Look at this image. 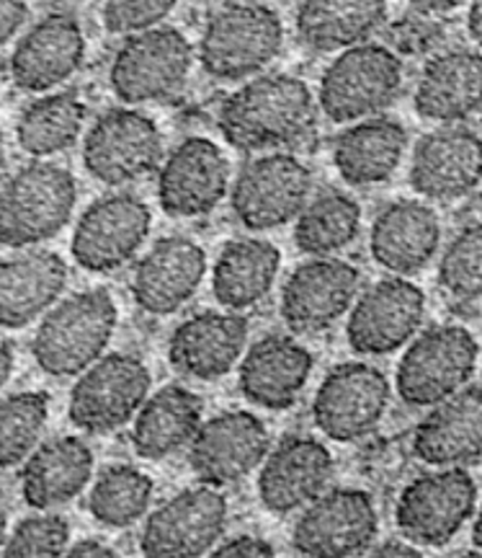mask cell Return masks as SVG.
<instances>
[{
	"label": "cell",
	"mask_w": 482,
	"mask_h": 558,
	"mask_svg": "<svg viewBox=\"0 0 482 558\" xmlns=\"http://www.w3.org/2000/svg\"><path fill=\"white\" fill-rule=\"evenodd\" d=\"M403 60L384 45L361 41L341 50L320 78L318 107L335 124L382 114L403 90Z\"/></svg>",
	"instance_id": "5"
},
{
	"label": "cell",
	"mask_w": 482,
	"mask_h": 558,
	"mask_svg": "<svg viewBox=\"0 0 482 558\" xmlns=\"http://www.w3.org/2000/svg\"><path fill=\"white\" fill-rule=\"evenodd\" d=\"M29 16V0H0V47L18 34Z\"/></svg>",
	"instance_id": "43"
},
{
	"label": "cell",
	"mask_w": 482,
	"mask_h": 558,
	"mask_svg": "<svg viewBox=\"0 0 482 558\" xmlns=\"http://www.w3.org/2000/svg\"><path fill=\"white\" fill-rule=\"evenodd\" d=\"M416 114L429 122L459 124L482 111V54L478 50H446L433 54L421 70Z\"/></svg>",
	"instance_id": "28"
},
{
	"label": "cell",
	"mask_w": 482,
	"mask_h": 558,
	"mask_svg": "<svg viewBox=\"0 0 482 558\" xmlns=\"http://www.w3.org/2000/svg\"><path fill=\"white\" fill-rule=\"evenodd\" d=\"M5 169H9V156H5V140H3V132H0V186H3Z\"/></svg>",
	"instance_id": "50"
},
{
	"label": "cell",
	"mask_w": 482,
	"mask_h": 558,
	"mask_svg": "<svg viewBox=\"0 0 482 558\" xmlns=\"http://www.w3.org/2000/svg\"><path fill=\"white\" fill-rule=\"evenodd\" d=\"M227 525V499L201 484L163 501L145 522L139 550L150 558H199L217 548Z\"/></svg>",
	"instance_id": "14"
},
{
	"label": "cell",
	"mask_w": 482,
	"mask_h": 558,
	"mask_svg": "<svg viewBox=\"0 0 482 558\" xmlns=\"http://www.w3.org/2000/svg\"><path fill=\"white\" fill-rule=\"evenodd\" d=\"M212 554L217 558H271L276 556V548L258 535H235V538L220 543Z\"/></svg>",
	"instance_id": "42"
},
{
	"label": "cell",
	"mask_w": 482,
	"mask_h": 558,
	"mask_svg": "<svg viewBox=\"0 0 482 558\" xmlns=\"http://www.w3.org/2000/svg\"><path fill=\"white\" fill-rule=\"evenodd\" d=\"M361 275L335 256H312L286 277L279 313L295 333H320L338 324L359 298Z\"/></svg>",
	"instance_id": "18"
},
{
	"label": "cell",
	"mask_w": 482,
	"mask_h": 558,
	"mask_svg": "<svg viewBox=\"0 0 482 558\" xmlns=\"http://www.w3.org/2000/svg\"><path fill=\"white\" fill-rule=\"evenodd\" d=\"M312 192V171L292 153H267L237 173L230 207L248 230H274L297 220Z\"/></svg>",
	"instance_id": "11"
},
{
	"label": "cell",
	"mask_w": 482,
	"mask_h": 558,
	"mask_svg": "<svg viewBox=\"0 0 482 558\" xmlns=\"http://www.w3.org/2000/svg\"><path fill=\"white\" fill-rule=\"evenodd\" d=\"M282 251L263 239H235L220 251L212 271V292L227 311H248L274 288Z\"/></svg>",
	"instance_id": "34"
},
{
	"label": "cell",
	"mask_w": 482,
	"mask_h": 558,
	"mask_svg": "<svg viewBox=\"0 0 482 558\" xmlns=\"http://www.w3.org/2000/svg\"><path fill=\"white\" fill-rule=\"evenodd\" d=\"M152 228V213L135 194L116 192L96 199L75 226L73 259L81 269L109 275L132 262Z\"/></svg>",
	"instance_id": "15"
},
{
	"label": "cell",
	"mask_w": 482,
	"mask_h": 558,
	"mask_svg": "<svg viewBox=\"0 0 482 558\" xmlns=\"http://www.w3.org/2000/svg\"><path fill=\"white\" fill-rule=\"evenodd\" d=\"M425 320V292L395 275L374 282L356 298L346 339L356 354L384 357L410 344Z\"/></svg>",
	"instance_id": "16"
},
{
	"label": "cell",
	"mask_w": 482,
	"mask_h": 558,
	"mask_svg": "<svg viewBox=\"0 0 482 558\" xmlns=\"http://www.w3.org/2000/svg\"><path fill=\"white\" fill-rule=\"evenodd\" d=\"M465 0H408V5L423 16H438V13H449L459 9Z\"/></svg>",
	"instance_id": "45"
},
{
	"label": "cell",
	"mask_w": 482,
	"mask_h": 558,
	"mask_svg": "<svg viewBox=\"0 0 482 558\" xmlns=\"http://www.w3.org/2000/svg\"><path fill=\"white\" fill-rule=\"evenodd\" d=\"M387 375L369 362H344L320 383L312 418L316 427L333 442H356L372 435L390 409Z\"/></svg>",
	"instance_id": "13"
},
{
	"label": "cell",
	"mask_w": 482,
	"mask_h": 558,
	"mask_svg": "<svg viewBox=\"0 0 482 558\" xmlns=\"http://www.w3.org/2000/svg\"><path fill=\"white\" fill-rule=\"evenodd\" d=\"M86 104L75 90L41 96L21 111L16 122L18 148L32 158H50L78 143L86 124Z\"/></svg>",
	"instance_id": "35"
},
{
	"label": "cell",
	"mask_w": 482,
	"mask_h": 558,
	"mask_svg": "<svg viewBox=\"0 0 482 558\" xmlns=\"http://www.w3.org/2000/svg\"><path fill=\"white\" fill-rule=\"evenodd\" d=\"M472 546L478 554H482V505L478 509V518H474V525H472Z\"/></svg>",
	"instance_id": "49"
},
{
	"label": "cell",
	"mask_w": 482,
	"mask_h": 558,
	"mask_svg": "<svg viewBox=\"0 0 482 558\" xmlns=\"http://www.w3.org/2000/svg\"><path fill=\"white\" fill-rule=\"evenodd\" d=\"M119 311L109 290H83L54 303L41 318L32 354L41 373L73 378L103 357L116 331Z\"/></svg>",
	"instance_id": "2"
},
{
	"label": "cell",
	"mask_w": 482,
	"mask_h": 558,
	"mask_svg": "<svg viewBox=\"0 0 482 558\" xmlns=\"http://www.w3.org/2000/svg\"><path fill=\"white\" fill-rule=\"evenodd\" d=\"M248 344V320L240 311H201L173 329L168 339V362L194 380L225 378Z\"/></svg>",
	"instance_id": "24"
},
{
	"label": "cell",
	"mask_w": 482,
	"mask_h": 558,
	"mask_svg": "<svg viewBox=\"0 0 482 558\" xmlns=\"http://www.w3.org/2000/svg\"><path fill=\"white\" fill-rule=\"evenodd\" d=\"M78 202V184L65 166L34 160L0 186V246L29 248L54 239Z\"/></svg>",
	"instance_id": "3"
},
{
	"label": "cell",
	"mask_w": 482,
	"mask_h": 558,
	"mask_svg": "<svg viewBox=\"0 0 482 558\" xmlns=\"http://www.w3.org/2000/svg\"><path fill=\"white\" fill-rule=\"evenodd\" d=\"M442 246V222L433 207L418 199H397L380 209L369 230L372 259L393 275L423 271Z\"/></svg>",
	"instance_id": "26"
},
{
	"label": "cell",
	"mask_w": 482,
	"mask_h": 558,
	"mask_svg": "<svg viewBox=\"0 0 482 558\" xmlns=\"http://www.w3.org/2000/svg\"><path fill=\"white\" fill-rule=\"evenodd\" d=\"M13 375V349L9 341L0 339V388L11 380Z\"/></svg>",
	"instance_id": "48"
},
{
	"label": "cell",
	"mask_w": 482,
	"mask_h": 558,
	"mask_svg": "<svg viewBox=\"0 0 482 558\" xmlns=\"http://www.w3.org/2000/svg\"><path fill=\"white\" fill-rule=\"evenodd\" d=\"M271 437L267 424L250 411H222L201 422L188 445V465L201 484L230 486L250 476L267 460Z\"/></svg>",
	"instance_id": "17"
},
{
	"label": "cell",
	"mask_w": 482,
	"mask_h": 558,
	"mask_svg": "<svg viewBox=\"0 0 482 558\" xmlns=\"http://www.w3.org/2000/svg\"><path fill=\"white\" fill-rule=\"evenodd\" d=\"M176 5L178 0H107L103 3V26L109 34L129 37V34L156 29L171 16Z\"/></svg>",
	"instance_id": "41"
},
{
	"label": "cell",
	"mask_w": 482,
	"mask_h": 558,
	"mask_svg": "<svg viewBox=\"0 0 482 558\" xmlns=\"http://www.w3.org/2000/svg\"><path fill=\"white\" fill-rule=\"evenodd\" d=\"M312 367H316V357L305 344L284 333H269L246 352L237 386L254 407L286 411L302 396Z\"/></svg>",
	"instance_id": "25"
},
{
	"label": "cell",
	"mask_w": 482,
	"mask_h": 558,
	"mask_svg": "<svg viewBox=\"0 0 482 558\" xmlns=\"http://www.w3.org/2000/svg\"><path fill=\"white\" fill-rule=\"evenodd\" d=\"M380 533L372 494L364 488H331L305 507L292 533V548L310 558L369 554Z\"/></svg>",
	"instance_id": "12"
},
{
	"label": "cell",
	"mask_w": 482,
	"mask_h": 558,
	"mask_svg": "<svg viewBox=\"0 0 482 558\" xmlns=\"http://www.w3.org/2000/svg\"><path fill=\"white\" fill-rule=\"evenodd\" d=\"M67 556H103V558H111V556H116V550L107 546V543H101V541H78L75 546L67 548Z\"/></svg>",
	"instance_id": "46"
},
{
	"label": "cell",
	"mask_w": 482,
	"mask_h": 558,
	"mask_svg": "<svg viewBox=\"0 0 482 558\" xmlns=\"http://www.w3.org/2000/svg\"><path fill=\"white\" fill-rule=\"evenodd\" d=\"M150 386V369L135 354H103L75 380L67 418L88 435H109L137 416Z\"/></svg>",
	"instance_id": "9"
},
{
	"label": "cell",
	"mask_w": 482,
	"mask_h": 558,
	"mask_svg": "<svg viewBox=\"0 0 482 558\" xmlns=\"http://www.w3.org/2000/svg\"><path fill=\"white\" fill-rule=\"evenodd\" d=\"M480 360V344L457 324L425 329L405 349L397 365L395 388L405 407L431 409L470 386Z\"/></svg>",
	"instance_id": "6"
},
{
	"label": "cell",
	"mask_w": 482,
	"mask_h": 558,
	"mask_svg": "<svg viewBox=\"0 0 482 558\" xmlns=\"http://www.w3.org/2000/svg\"><path fill=\"white\" fill-rule=\"evenodd\" d=\"M152 478L135 465L116 463L96 476L88 494L90 518L107 527H132L148 514L152 505Z\"/></svg>",
	"instance_id": "37"
},
{
	"label": "cell",
	"mask_w": 482,
	"mask_h": 558,
	"mask_svg": "<svg viewBox=\"0 0 482 558\" xmlns=\"http://www.w3.org/2000/svg\"><path fill=\"white\" fill-rule=\"evenodd\" d=\"M230 192V160L209 137H186L158 169V202L171 218H205Z\"/></svg>",
	"instance_id": "19"
},
{
	"label": "cell",
	"mask_w": 482,
	"mask_h": 558,
	"mask_svg": "<svg viewBox=\"0 0 482 558\" xmlns=\"http://www.w3.org/2000/svg\"><path fill=\"white\" fill-rule=\"evenodd\" d=\"M67 288V264L54 251H24L0 259V326L24 329L58 303Z\"/></svg>",
	"instance_id": "29"
},
{
	"label": "cell",
	"mask_w": 482,
	"mask_h": 558,
	"mask_svg": "<svg viewBox=\"0 0 482 558\" xmlns=\"http://www.w3.org/2000/svg\"><path fill=\"white\" fill-rule=\"evenodd\" d=\"M408 130L390 117H369L354 122L333 143V163L341 179L351 186H376L400 169Z\"/></svg>",
	"instance_id": "32"
},
{
	"label": "cell",
	"mask_w": 482,
	"mask_h": 558,
	"mask_svg": "<svg viewBox=\"0 0 482 558\" xmlns=\"http://www.w3.org/2000/svg\"><path fill=\"white\" fill-rule=\"evenodd\" d=\"M70 525L62 514L39 509V514L24 518L11 530L3 556L9 558H54L67 554Z\"/></svg>",
	"instance_id": "40"
},
{
	"label": "cell",
	"mask_w": 482,
	"mask_h": 558,
	"mask_svg": "<svg viewBox=\"0 0 482 558\" xmlns=\"http://www.w3.org/2000/svg\"><path fill=\"white\" fill-rule=\"evenodd\" d=\"M361 233V205L351 194L320 192L295 222V243L307 256H335Z\"/></svg>",
	"instance_id": "36"
},
{
	"label": "cell",
	"mask_w": 482,
	"mask_h": 558,
	"mask_svg": "<svg viewBox=\"0 0 482 558\" xmlns=\"http://www.w3.org/2000/svg\"><path fill=\"white\" fill-rule=\"evenodd\" d=\"M163 163V135L137 109H109L83 140V166L107 186L137 184Z\"/></svg>",
	"instance_id": "10"
},
{
	"label": "cell",
	"mask_w": 482,
	"mask_h": 558,
	"mask_svg": "<svg viewBox=\"0 0 482 558\" xmlns=\"http://www.w3.org/2000/svg\"><path fill=\"white\" fill-rule=\"evenodd\" d=\"M369 556L418 558V556H423V554H421V550H418L416 543H410V541H387V543H382V546H372V548H369Z\"/></svg>",
	"instance_id": "44"
},
{
	"label": "cell",
	"mask_w": 482,
	"mask_h": 558,
	"mask_svg": "<svg viewBox=\"0 0 482 558\" xmlns=\"http://www.w3.org/2000/svg\"><path fill=\"white\" fill-rule=\"evenodd\" d=\"M282 47V16L271 5L237 0L209 16L199 41V62L217 81H243L269 68Z\"/></svg>",
	"instance_id": "4"
},
{
	"label": "cell",
	"mask_w": 482,
	"mask_h": 558,
	"mask_svg": "<svg viewBox=\"0 0 482 558\" xmlns=\"http://www.w3.org/2000/svg\"><path fill=\"white\" fill-rule=\"evenodd\" d=\"M416 194L433 202H454L482 184V137L462 124L425 132L418 140L408 171Z\"/></svg>",
	"instance_id": "20"
},
{
	"label": "cell",
	"mask_w": 482,
	"mask_h": 558,
	"mask_svg": "<svg viewBox=\"0 0 482 558\" xmlns=\"http://www.w3.org/2000/svg\"><path fill=\"white\" fill-rule=\"evenodd\" d=\"M94 450L78 437H58L37 445L24 460L21 494L32 509L70 505L94 478Z\"/></svg>",
	"instance_id": "31"
},
{
	"label": "cell",
	"mask_w": 482,
	"mask_h": 558,
	"mask_svg": "<svg viewBox=\"0 0 482 558\" xmlns=\"http://www.w3.org/2000/svg\"><path fill=\"white\" fill-rule=\"evenodd\" d=\"M413 456L433 469L482 460V386H465L431 407L413 432Z\"/></svg>",
	"instance_id": "27"
},
{
	"label": "cell",
	"mask_w": 482,
	"mask_h": 558,
	"mask_svg": "<svg viewBox=\"0 0 482 558\" xmlns=\"http://www.w3.org/2000/svg\"><path fill=\"white\" fill-rule=\"evenodd\" d=\"M467 32L474 45L482 50V0H472L470 3V13H467Z\"/></svg>",
	"instance_id": "47"
},
{
	"label": "cell",
	"mask_w": 482,
	"mask_h": 558,
	"mask_svg": "<svg viewBox=\"0 0 482 558\" xmlns=\"http://www.w3.org/2000/svg\"><path fill=\"white\" fill-rule=\"evenodd\" d=\"M86 58V34L70 13L39 19L13 47L9 70L13 86L26 94H47L78 73Z\"/></svg>",
	"instance_id": "22"
},
{
	"label": "cell",
	"mask_w": 482,
	"mask_h": 558,
	"mask_svg": "<svg viewBox=\"0 0 482 558\" xmlns=\"http://www.w3.org/2000/svg\"><path fill=\"white\" fill-rule=\"evenodd\" d=\"M5 541H9V518H5V512L0 509V554H3Z\"/></svg>",
	"instance_id": "51"
},
{
	"label": "cell",
	"mask_w": 482,
	"mask_h": 558,
	"mask_svg": "<svg viewBox=\"0 0 482 558\" xmlns=\"http://www.w3.org/2000/svg\"><path fill=\"white\" fill-rule=\"evenodd\" d=\"M387 19V0H299L295 29L307 50L341 52L361 45Z\"/></svg>",
	"instance_id": "33"
},
{
	"label": "cell",
	"mask_w": 482,
	"mask_h": 558,
	"mask_svg": "<svg viewBox=\"0 0 482 558\" xmlns=\"http://www.w3.org/2000/svg\"><path fill=\"white\" fill-rule=\"evenodd\" d=\"M438 284L457 300L482 298V222L454 235L438 262Z\"/></svg>",
	"instance_id": "39"
},
{
	"label": "cell",
	"mask_w": 482,
	"mask_h": 558,
	"mask_svg": "<svg viewBox=\"0 0 482 558\" xmlns=\"http://www.w3.org/2000/svg\"><path fill=\"white\" fill-rule=\"evenodd\" d=\"M194 68V47L173 26L129 34L109 68V86L122 104L165 101L181 94Z\"/></svg>",
	"instance_id": "7"
},
{
	"label": "cell",
	"mask_w": 482,
	"mask_h": 558,
	"mask_svg": "<svg viewBox=\"0 0 482 558\" xmlns=\"http://www.w3.org/2000/svg\"><path fill=\"white\" fill-rule=\"evenodd\" d=\"M478 484L465 465L421 473L403 488L395 525L418 548H444L474 518Z\"/></svg>",
	"instance_id": "8"
},
{
	"label": "cell",
	"mask_w": 482,
	"mask_h": 558,
	"mask_svg": "<svg viewBox=\"0 0 482 558\" xmlns=\"http://www.w3.org/2000/svg\"><path fill=\"white\" fill-rule=\"evenodd\" d=\"M207 275V254L186 235H165L132 271V298L150 316H171L197 295Z\"/></svg>",
	"instance_id": "21"
},
{
	"label": "cell",
	"mask_w": 482,
	"mask_h": 558,
	"mask_svg": "<svg viewBox=\"0 0 482 558\" xmlns=\"http://www.w3.org/2000/svg\"><path fill=\"white\" fill-rule=\"evenodd\" d=\"M50 416L45 390H21L0 399V469L24 463L37 450Z\"/></svg>",
	"instance_id": "38"
},
{
	"label": "cell",
	"mask_w": 482,
	"mask_h": 558,
	"mask_svg": "<svg viewBox=\"0 0 482 558\" xmlns=\"http://www.w3.org/2000/svg\"><path fill=\"white\" fill-rule=\"evenodd\" d=\"M335 460L316 437H284L258 473V499L274 514H292L312 505L333 478Z\"/></svg>",
	"instance_id": "23"
},
{
	"label": "cell",
	"mask_w": 482,
	"mask_h": 558,
	"mask_svg": "<svg viewBox=\"0 0 482 558\" xmlns=\"http://www.w3.org/2000/svg\"><path fill=\"white\" fill-rule=\"evenodd\" d=\"M318 101L302 78L269 73L243 83L222 101L217 124L237 150L261 153L299 145L316 130Z\"/></svg>",
	"instance_id": "1"
},
{
	"label": "cell",
	"mask_w": 482,
	"mask_h": 558,
	"mask_svg": "<svg viewBox=\"0 0 482 558\" xmlns=\"http://www.w3.org/2000/svg\"><path fill=\"white\" fill-rule=\"evenodd\" d=\"M205 422V401L191 388L168 383L132 418V448L145 460H165L188 450Z\"/></svg>",
	"instance_id": "30"
}]
</instances>
